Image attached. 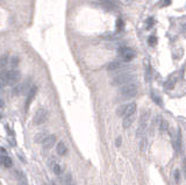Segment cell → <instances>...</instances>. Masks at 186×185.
I'll list each match as a JSON object with an SVG mask.
<instances>
[{
  "instance_id": "cell-18",
  "label": "cell",
  "mask_w": 186,
  "mask_h": 185,
  "mask_svg": "<svg viewBox=\"0 0 186 185\" xmlns=\"http://www.w3.org/2000/svg\"><path fill=\"white\" fill-rule=\"evenodd\" d=\"M50 167H51L52 169V171L55 172L56 175H61V167H59V164L56 162H54L50 164Z\"/></svg>"
},
{
  "instance_id": "cell-10",
  "label": "cell",
  "mask_w": 186,
  "mask_h": 185,
  "mask_svg": "<svg viewBox=\"0 0 186 185\" xmlns=\"http://www.w3.org/2000/svg\"><path fill=\"white\" fill-rule=\"evenodd\" d=\"M135 121V114H132V115H127L123 118V120H122V125H123V128H129L132 125H133V122Z\"/></svg>"
},
{
  "instance_id": "cell-1",
  "label": "cell",
  "mask_w": 186,
  "mask_h": 185,
  "mask_svg": "<svg viewBox=\"0 0 186 185\" xmlns=\"http://www.w3.org/2000/svg\"><path fill=\"white\" fill-rule=\"evenodd\" d=\"M135 79L136 77L133 72H125V74H117V75H114L113 78H112V85L114 86H123V85H127V84H130V83H135Z\"/></svg>"
},
{
  "instance_id": "cell-5",
  "label": "cell",
  "mask_w": 186,
  "mask_h": 185,
  "mask_svg": "<svg viewBox=\"0 0 186 185\" xmlns=\"http://www.w3.org/2000/svg\"><path fill=\"white\" fill-rule=\"evenodd\" d=\"M94 2L106 11L115 12L119 9V4L115 0H94Z\"/></svg>"
},
{
  "instance_id": "cell-30",
  "label": "cell",
  "mask_w": 186,
  "mask_h": 185,
  "mask_svg": "<svg viewBox=\"0 0 186 185\" xmlns=\"http://www.w3.org/2000/svg\"><path fill=\"white\" fill-rule=\"evenodd\" d=\"M170 4V0H164L163 1V4H162V6H166V5H169Z\"/></svg>"
},
{
  "instance_id": "cell-21",
  "label": "cell",
  "mask_w": 186,
  "mask_h": 185,
  "mask_svg": "<svg viewBox=\"0 0 186 185\" xmlns=\"http://www.w3.org/2000/svg\"><path fill=\"white\" fill-rule=\"evenodd\" d=\"M46 134H44V133L37 134L36 138H35V141H36V142H43V140L46 139Z\"/></svg>"
},
{
  "instance_id": "cell-29",
  "label": "cell",
  "mask_w": 186,
  "mask_h": 185,
  "mask_svg": "<svg viewBox=\"0 0 186 185\" xmlns=\"http://www.w3.org/2000/svg\"><path fill=\"white\" fill-rule=\"evenodd\" d=\"M152 23H154V20H152V19L148 20V27H151V26H152Z\"/></svg>"
},
{
  "instance_id": "cell-27",
  "label": "cell",
  "mask_w": 186,
  "mask_h": 185,
  "mask_svg": "<svg viewBox=\"0 0 186 185\" xmlns=\"http://www.w3.org/2000/svg\"><path fill=\"white\" fill-rule=\"evenodd\" d=\"M152 99L155 100V103H157V104L162 105V100H161V98L159 97H157L155 93H152Z\"/></svg>"
},
{
  "instance_id": "cell-6",
  "label": "cell",
  "mask_w": 186,
  "mask_h": 185,
  "mask_svg": "<svg viewBox=\"0 0 186 185\" xmlns=\"http://www.w3.org/2000/svg\"><path fill=\"white\" fill-rule=\"evenodd\" d=\"M48 118V111L46 108H40L36 111L34 115V123L35 125H42L44 123Z\"/></svg>"
},
{
  "instance_id": "cell-28",
  "label": "cell",
  "mask_w": 186,
  "mask_h": 185,
  "mask_svg": "<svg viewBox=\"0 0 186 185\" xmlns=\"http://www.w3.org/2000/svg\"><path fill=\"white\" fill-rule=\"evenodd\" d=\"M121 143H122V139H121V136H119V138L115 140V145L116 147H120Z\"/></svg>"
},
{
  "instance_id": "cell-14",
  "label": "cell",
  "mask_w": 186,
  "mask_h": 185,
  "mask_svg": "<svg viewBox=\"0 0 186 185\" xmlns=\"http://www.w3.org/2000/svg\"><path fill=\"white\" fill-rule=\"evenodd\" d=\"M1 161H2L4 167H6V168H11L12 167V160L8 156H6L5 154H4L2 157H1Z\"/></svg>"
},
{
  "instance_id": "cell-13",
  "label": "cell",
  "mask_w": 186,
  "mask_h": 185,
  "mask_svg": "<svg viewBox=\"0 0 186 185\" xmlns=\"http://www.w3.org/2000/svg\"><path fill=\"white\" fill-rule=\"evenodd\" d=\"M26 90V85L24 84H19V85H15L14 89H13V93L14 94H21V93L24 92Z\"/></svg>"
},
{
  "instance_id": "cell-17",
  "label": "cell",
  "mask_w": 186,
  "mask_h": 185,
  "mask_svg": "<svg viewBox=\"0 0 186 185\" xmlns=\"http://www.w3.org/2000/svg\"><path fill=\"white\" fill-rule=\"evenodd\" d=\"M17 178H19V185H28L27 183V179H26V177L22 175V172H19L17 171Z\"/></svg>"
},
{
  "instance_id": "cell-9",
  "label": "cell",
  "mask_w": 186,
  "mask_h": 185,
  "mask_svg": "<svg viewBox=\"0 0 186 185\" xmlns=\"http://www.w3.org/2000/svg\"><path fill=\"white\" fill-rule=\"evenodd\" d=\"M173 148L176 151H180V148H181V134H180V130L177 132L176 136L173 138Z\"/></svg>"
},
{
  "instance_id": "cell-23",
  "label": "cell",
  "mask_w": 186,
  "mask_h": 185,
  "mask_svg": "<svg viewBox=\"0 0 186 185\" xmlns=\"http://www.w3.org/2000/svg\"><path fill=\"white\" fill-rule=\"evenodd\" d=\"M123 20L122 19H117V21H116V29L120 32V30H122L123 29Z\"/></svg>"
},
{
  "instance_id": "cell-24",
  "label": "cell",
  "mask_w": 186,
  "mask_h": 185,
  "mask_svg": "<svg viewBox=\"0 0 186 185\" xmlns=\"http://www.w3.org/2000/svg\"><path fill=\"white\" fill-rule=\"evenodd\" d=\"M119 5H123V6H128L133 2V0H115Z\"/></svg>"
},
{
  "instance_id": "cell-19",
  "label": "cell",
  "mask_w": 186,
  "mask_h": 185,
  "mask_svg": "<svg viewBox=\"0 0 186 185\" xmlns=\"http://www.w3.org/2000/svg\"><path fill=\"white\" fill-rule=\"evenodd\" d=\"M64 185H73V180H72V177H71V175L70 174H68L66 176H65Z\"/></svg>"
},
{
  "instance_id": "cell-4",
  "label": "cell",
  "mask_w": 186,
  "mask_h": 185,
  "mask_svg": "<svg viewBox=\"0 0 186 185\" xmlns=\"http://www.w3.org/2000/svg\"><path fill=\"white\" fill-rule=\"evenodd\" d=\"M117 55H119V57L122 62H130L134 59L136 54L134 51V49H132L130 47H121L117 50Z\"/></svg>"
},
{
  "instance_id": "cell-12",
  "label": "cell",
  "mask_w": 186,
  "mask_h": 185,
  "mask_svg": "<svg viewBox=\"0 0 186 185\" xmlns=\"http://www.w3.org/2000/svg\"><path fill=\"white\" fill-rule=\"evenodd\" d=\"M176 81H177V77H176V75H172L168 79V81L165 83V89H168V90H171V89H173L174 84H176Z\"/></svg>"
},
{
  "instance_id": "cell-7",
  "label": "cell",
  "mask_w": 186,
  "mask_h": 185,
  "mask_svg": "<svg viewBox=\"0 0 186 185\" xmlns=\"http://www.w3.org/2000/svg\"><path fill=\"white\" fill-rule=\"evenodd\" d=\"M37 92V87L36 86H32L28 90V96H27V100H26V108L28 110L29 105L33 101V99L35 98V94Z\"/></svg>"
},
{
  "instance_id": "cell-16",
  "label": "cell",
  "mask_w": 186,
  "mask_h": 185,
  "mask_svg": "<svg viewBox=\"0 0 186 185\" xmlns=\"http://www.w3.org/2000/svg\"><path fill=\"white\" fill-rule=\"evenodd\" d=\"M19 63H20V59H19V57H17V56H14V57H12L11 59H9V66H11L12 69H15L17 65H19Z\"/></svg>"
},
{
  "instance_id": "cell-11",
  "label": "cell",
  "mask_w": 186,
  "mask_h": 185,
  "mask_svg": "<svg viewBox=\"0 0 186 185\" xmlns=\"http://www.w3.org/2000/svg\"><path fill=\"white\" fill-rule=\"evenodd\" d=\"M56 150H57V154L58 155H61V156H63L66 154V151H68V148H66V145L64 143L63 141H61V142H58L57 147H56Z\"/></svg>"
},
{
  "instance_id": "cell-20",
  "label": "cell",
  "mask_w": 186,
  "mask_h": 185,
  "mask_svg": "<svg viewBox=\"0 0 186 185\" xmlns=\"http://www.w3.org/2000/svg\"><path fill=\"white\" fill-rule=\"evenodd\" d=\"M168 127H169V125H168V122L165 121V120H159V129L161 130H166L168 129Z\"/></svg>"
},
{
  "instance_id": "cell-15",
  "label": "cell",
  "mask_w": 186,
  "mask_h": 185,
  "mask_svg": "<svg viewBox=\"0 0 186 185\" xmlns=\"http://www.w3.org/2000/svg\"><path fill=\"white\" fill-rule=\"evenodd\" d=\"M126 108H127V104H126V105H120V106L116 108V114H117L119 116H125Z\"/></svg>"
},
{
  "instance_id": "cell-26",
  "label": "cell",
  "mask_w": 186,
  "mask_h": 185,
  "mask_svg": "<svg viewBox=\"0 0 186 185\" xmlns=\"http://www.w3.org/2000/svg\"><path fill=\"white\" fill-rule=\"evenodd\" d=\"M148 43H149L150 46H155V44H156V37H155V36H150L149 40H148Z\"/></svg>"
},
{
  "instance_id": "cell-8",
  "label": "cell",
  "mask_w": 186,
  "mask_h": 185,
  "mask_svg": "<svg viewBox=\"0 0 186 185\" xmlns=\"http://www.w3.org/2000/svg\"><path fill=\"white\" fill-rule=\"evenodd\" d=\"M55 142H56V136L55 135H46V139L43 140V142H42V145L44 148H51L52 145H55Z\"/></svg>"
},
{
  "instance_id": "cell-22",
  "label": "cell",
  "mask_w": 186,
  "mask_h": 185,
  "mask_svg": "<svg viewBox=\"0 0 186 185\" xmlns=\"http://www.w3.org/2000/svg\"><path fill=\"white\" fill-rule=\"evenodd\" d=\"M145 147H147V140H145L144 138H142V139H141V142H140V149L144 153Z\"/></svg>"
},
{
  "instance_id": "cell-3",
  "label": "cell",
  "mask_w": 186,
  "mask_h": 185,
  "mask_svg": "<svg viewBox=\"0 0 186 185\" xmlns=\"http://www.w3.org/2000/svg\"><path fill=\"white\" fill-rule=\"evenodd\" d=\"M149 116H150L149 112H144L140 118V125L137 128V132H136V135L140 139L144 138V134L147 132V128H148V123H149Z\"/></svg>"
},
{
  "instance_id": "cell-25",
  "label": "cell",
  "mask_w": 186,
  "mask_h": 185,
  "mask_svg": "<svg viewBox=\"0 0 186 185\" xmlns=\"http://www.w3.org/2000/svg\"><path fill=\"white\" fill-rule=\"evenodd\" d=\"M173 178H174V182H176V183H179V179H180L179 170H174V172H173Z\"/></svg>"
},
{
  "instance_id": "cell-2",
  "label": "cell",
  "mask_w": 186,
  "mask_h": 185,
  "mask_svg": "<svg viewBox=\"0 0 186 185\" xmlns=\"http://www.w3.org/2000/svg\"><path fill=\"white\" fill-rule=\"evenodd\" d=\"M137 85L136 83H130V84H127V85H123V86L120 87L119 90V96L122 100H127V99H130L135 97L137 94Z\"/></svg>"
}]
</instances>
